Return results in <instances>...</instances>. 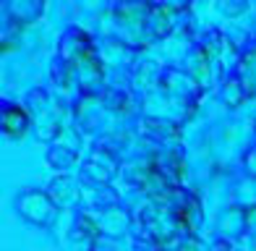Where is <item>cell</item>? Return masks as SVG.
Masks as SVG:
<instances>
[{
	"label": "cell",
	"mask_w": 256,
	"mask_h": 251,
	"mask_svg": "<svg viewBox=\"0 0 256 251\" xmlns=\"http://www.w3.org/2000/svg\"><path fill=\"white\" fill-rule=\"evenodd\" d=\"M60 58H66L68 63L74 66V74L78 78V86L84 97H97L102 94V76H104V68L102 60L97 55V48L92 44L89 34L78 26H71L63 40H60V50H58Z\"/></svg>",
	"instance_id": "cell-1"
},
{
	"label": "cell",
	"mask_w": 256,
	"mask_h": 251,
	"mask_svg": "<svg viewBox=\"0 0 256 251\" xmlns=\"http://www.w3.org/2000/svg\"><path fill=\"white\" fill-rule=\"evenodd\" d=\"M138 222L146 236V241H152L157 248H178L180 244V233L183 228L178 222V214L170 204H160V202H146L138 210Z\"/></svg>",
	"instance_id": "cell-2"
},
{
	"label": "cell",
	"mask_w": 256,
	"mask_h": 251,
	"mask_svg": "<svg viewBox=\"0 0 256 251\" xmlns=\"http://www.w3.org/2000/svg\"><path fill=\"white\" fill-rule=\"evenodd\" d=\"M16 212L32 225L48 228L58 218V204L48 191H37V188H24L16 196Z\"/></svg>",
	"instance_id": "cell-3"
},
{
	"label": "cell",
	"mask_w": 256,
	"mask_h": 251,
	"mask_svg": "<svg viewBox=\"0 0 256 251\" xmlns=\"http://www.w3.org/2000/svg\"><path fill=\"white\" fill-rule=\"evenodd\" d=\"M160 89H162L165 97L180 102V105H186V108H191V112H194L196 102H199V97H202L199 82H196L191 74L180 71V68H165V71L160 74Z\"/></svg>",
	"instance_id": "cell-4"
},
{
	"label": "cell",
	"mask_w": 256,
	"mask_h": 251,
	"mask_svg": "<svg viewBox=\"0 0 256 251\" xmlns=\"http://www.w3.org/2000/svg\"><path fill=\"white\" fill-rule=\"evenodd\" d=\"M118 168H120V160L118 154L112 152V146L108 144H97L94 150L89 152V157L81 162V176H84L89 184L94 186H108L110 180L118 176Z\"/></svg>",
	"instance_id": "cell-5"
},
{
	"label": "cell",
	"mask_w": 256,
	"mask_h": 251,
	"mask_svg": "<svg viewBox=\"0 0 256 251\" xmlns=\"http://www.w3.org/2000/svg\"><path fill=\"white\" fill-rule=\"evenodd\" d=\"M170 207L176 210L183 233L194 238L196 230H199V225H202V218H204V214H202V202H199V196H196L194 191H188V188H178L176 196H172V204H170Z\"/></svg>",
	"instance_id": "cell-6"
},
{
	"label": "cell",
	"mask_w": 256,
	"mask_h": 251,
	"mask_svg": "<svg viewBox=\"0 0 256 251\" xmlns=\"http://www.w3.org/2000/svg\"><path fill=\"white\" fill-rule=\"evenodd\" d=\"M29 105H32V112H34V118H37L40 128H42V139H55V136L63 134L60 120H58V110L50 105V97L44 89H32Z\"/></svg>",
	"instance_id": "cell-7"
},
{
	"label": "cell",
	"mask_w": 256,
	"mask_h": 251,
	"mask_svg": "<svg viewBox=\"0 0 256 251\" xmlns=\"http://www.w3.org/2000/svg\"><path fill=\"white\" fill-rule=\"evenodd\" d=\"M138 186H142V191L149 196V202H160V204H172V196H176V191H178L157 170V165L152 160H149V165L144 170H138Z\"/></svg>",
	"instance_id": "cell-8"
},
{
	"label": "cell",
	"mask_w": 256,
	"mask_h": 251,
	"mask_svg": "<svg viewBox=\"0 0 256 251\" xmlns=\"http://www.w3.org/2000/svg\"><path fill=\"white\" fill-rule=\"evenodd\" d=\"M102 228L97 222V218H92L89 212H78L74 230H71V248L74 251H94L100 244Z\"/></svg>",
	"instance_id": "cell-9"
},
{
	"label": "cell",
	"mask_w": 256,
	"mask_h": 251,
	"mask_svg": "<svg viewBox=\"0 0 256 251\" xmlns=\"http://www.w3.org/2000/svg\"><path fill=\"white\" fill-rule=\"evenodd\" d=\"M29 123H32V116L24 105L3 102V108H0V126H3V134L8 139H24L29 131Z\"/></svg>",
	"instance_id": "cell-10"
},
{
	"label": "cell",
	"mask_w": 256,
	"mask_h": 251,
	"mask_svg": "<svg viewBox=\"0 0 256 251\" xmlns=\"http://www.w3.org/2000/svg\"><path fill=\"white\" fill-rule=\"evenodd\" d=\"M149 8H152V3H118V6L112 8V14H115V18H118L120 26L142 32V37L146 40Z\"/></svg>",
	"instance_id": "cell-11"
},
{
	"label": "cell",
	"mask_w": 256,
	"mask_h": 251,
	"mask_svg": "<svg viewBox=\"0 0 256 251\" xmlns=\"http://www.w3.org/2000/svg\"><path fill=\"white\" fill-rule=\"evenodd\" d=\"M176 10L172 6H165V3H152L149 8V24H146V40H165L168 34L172 32V21H176Z\"/></svg>",
	"instance_id": "cell-12"
},
{
	"label": "cell",
	"mask_w": 256,
	"mask_h": 251,
	"mask_svg": "<svg viewBox=\"0 0 256 251\" xmlns=\"http://www.w3.org/2000/svg\"><path fill=\"white\" fill-rule=\"evenodd\" d=\"M138 131H142L144 136H149V139H154L160 144L165 142H180V126L172 123V120H165V118H142V123H138Z\"/></svg>",
	"instance_id": "cell-13"
},
{
	"label": "cell",
	"mask_w": 256,
	"mask_h": 251,
	"mask_svg": "<svg viewBox=\"0 0 256 251\" xmlns=\"http://www.w3.org/2000/svg\"><path fill=\"white\" fill-rule=\"evenodd\" d=\"M152 162L157 165V170L162 176H165L168 180L176 188H180L183 186V180H186V176H188V170H186V160L180 157V152H165V154H157V157H152Z\"/></svg>",
	"instance_id": "cell-14"
},
{
	"label": "cell",
	"mask_w": 256,
	"mask_h": 251,
	"mask_svg": "<svg viewBox=\"0 0 256 251\" xmlns=\"http://www.w3.org/2000/svg\"><path fill=\"white\" fill-rule=\"evenodd\" d=\"M44 14V3H10L3 8V18L6 21H14L16 26H26L32 21H37Z\"/></svg>",
	"instance_id": "cell-15"
},
{
	"label": "cell",
	"mask_w": 256,
	"mask_h": 251,
	"mask_svg": "<svg viewBox=\"0 0 256 251\" xmlns=\"http://www.w3.org/2000/svg\"><path fill=\"white\" fill-rule=\"evenodd\" d=\"M102 233H110V236H118L123 233V225H126V212H120L115 204H110V207H102V214L97 218Z\"/></svg>",
	"instance_id": "cell-16"
},
{
	"label": "cell",
	"mask_w": 256,
	"mask_h": 251,
	"mask_svg": "<svg viewBox=\"0 0 256 251\" xmlns=\"http://www.w3.org/2000/svg\"><path fill=\"white\" fill-rule=\"evenodd\" d=\"M50 196L55 204H71L76 199V186L71 176H58L50 184Z\"/></svg>",
	"instance_id": "cell-17"
},
{
	"label": "cell",
	"mask_w": 256,
	"mask_h": 251,
	"mask_svg": "<svg viewBox=\"0 0 256 251\" xmlns=\"http://www.w3.org/2000/svg\"><path fill=\"white\" fill-rule=\"evenodd\" d=\"M50 78L55 82V86H60V89H71L74 78H76L74 66L68 63L66 58H60V55H55V60H52V66H50Z\"/></svg>",
	"instance_id": "cell-18"
},
{
	"label": "cell",
	"mask_w": 256,
	"mask_h": 251,
	"mask_svg": "<svg viewBox=\"0 0 256 251\" xmlns=\"http://www.w3.org/2000/svg\"><path fill=\"white\" fill-rule=\"evenodd\" d=\"M243 100H246V92H243V84H240V78L232 74V76H228L225 82H222V102L228 108H240L243 105Z\"/></svg>",
	"instance_id": "cell-19"
},
{
	"label": "cell",
	"mask_w": 256,
	"mask_h": 251,
	"mask_svg": "<svg viewBox=\"0 0 256 251\" xmlns=\"http://www.w3.org/2000/svg\"><path fill=\"white\" fill-rule=\"evenodd\" d=\"M76 160H78V152L74 150V146H66V144L52 146V150L48 152V162L58 170H68L71 165H76Z\"/></svg>",
	"instance_id": "cell-20"
},
{
	"label": "cell",
	"mask_w": 256,
	"mask_h": 251,
	"mask_svg": "<svg viewBox=\"0 0 256 251\" xmlns=\"http://www.w3.org/2000/svg\"><path fill=\"white\" fill-rule=\"evenodd\" d=\"M104 97V105L115 112H128L131 110V94L123 92V89H108V92L102 94Z\"/></svg>",
	"instance_id": "cell-21"
},
{
	"label": "cell",
	"mask_w": 256,
	"mask_h": 251,
	"mask_svg": "<svg viewBox=\"0 0 256 251\" xmlns=\"http://www.w3.org/2000/svg\"><path fill=\"white\" fill-rule=\"evenodd\" d=\"M236 76L240 78L246 97H256V68H248V71H236Z\"/></svg>",
	"instance_id": "cell-22"
},
{
	"label": "cell",
	"mask_w": 256,
	"mask_h": 251,
	"mask_svg": "<svg viewBox=\"0 0 256 251\" xmlns=\"http://www.w3.org/2000/svg\"><path fill=\"white\" fill-rule=\"evenodd\" d=\"M243 230H251L256 233V204L243 210Z\"/></svg>",
	"instance_id": "cell-23"
},
{
	"label": "cell",
	"mask_w": 256,
	"mask_h": 251,
	"mask_svg": "<svg viewBox=\"0 0 256 251\" xmlns=\"http://www.w3.org/2000/svg\"><path fill=\"white\" fill-rule=\"evenodd\" d=\"M243 160H246V168H248V173H254V176H256V146H254V150H248Z\"/></svg>",
	"instance_id": "cell-24"
},
{
	"label": "cell",
	"mask_w": 256,
	"mask_h": 251,
	"mask_svg": "<svg viewBox=\"0 0 256 251\" xmlns=\"http://www.w3.org/2000/svg\"><path fill=\"white\" fill-rule=\"evenodd\" d=\"M134 251H160L152 241H146V238H144V241H134Z\"/></svg>",
	"instance_id": "cell-25"
},
{
	"label": "cell",
	"mask_w": 256,
	"mask_h": 251,
	"mask_svg": "<svg viewBox=\"0 0 256 251\" xmlns=\"http://www.w3.org/2000/svg\"><path fill=\"white\" fill-rule=\"evenodd\" d=\"M212 251H232V244L228 241V238H217V241L212 244Z\"/></svg>",
	"instance_id": "cell-26"
},
{
	"label": "cell",
	"mask_w": 256,
	"mask_h": 251,
	"mask_svg": "<svg viewBox=\"0 0 256 251\" xmlns=\"http://www.w3.org/2000/svg\"><path fill=\"white\" fill-rule=\"evenodd\" d=\"M251 251H256V238H254V246H251Z\"/></svg>",
	"instance_id": "cell-27"
}]
</instances>
